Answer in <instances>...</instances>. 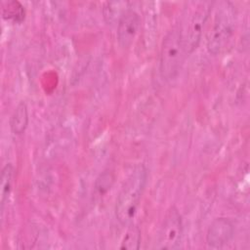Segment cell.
I'll list each match as a JSON object with an SVG mask.
<instances>
[{
  "label": "cell",
  "mask_w": 250,
  "mask_h": 250,
  "mask_svg": "<svg viewBox=\"0 0 250 250\" xmlns=\"http://www.w3.org/2000/svg\"><path fill=\"white\" fill-rule=\"evenodd\" d=\"M146 181V168L143 164H140L125 182L118 194L115 205V217L121 225L128 226L132 224Z\"/></svg>",
  "instance_id": "6da1fadb"
},
{
  "label": "cell",
  "mask_w": 250,
  "mask_h": 250,
  "mask_svg": "<svg viewBox=\"0 0 250 250\" xmlns=\"http://www.w3.org/2000/svg\"><path fill=\"white\" fill-rule=\"evenodd\" d=\"M213 5L214 3L208 1L192 2L186 10L182 23L178 26L188 55L198 47Z\"/></svg>",
  "instance_id": "7a4b0ae2"
},
{
  "label": "cell",
  "mask_w": 250,
  "mask_h": 250,
  "mask_svg": "<svg viewBox=\"0 0 250 250\" xmlns=\"http://www.w3.org/2000/svg\"><path fill=\"white\" fill-rule=\"evenodd\" d=\"M179 26L172 27L164 36L159 53V73L169 81L180 72L187 56Z\"/></svg>",
  "instance_id": "3957f363"
},
{
  "label": "cell",
  "mask_w": 250,
  "mask_h": 250,
  "mask_svg": "<svg viewBox=\"0 0 250 250\" xmlns=\"http://www.w3.org/2000/svg\"><path fill=\"white\" fill-rule=\"evenodd\" d=\"M235 14L231 3L220 2L214 14V19L207 32V50L216 56L227 46L234 31Z\"/></svg>",
  "instance_id": "277c9868"
},
{
  "label": "cell",
  "mask_w": 250,
  "mask_h": 250,
  "mask_svg": "<svg viewBox=\"0 0 250 250\" xmlns=\"http://www.w3.org/2000/svg\"><path fill=\"white\" fill-rule=\"evenodd\" d=\"M183 220L179 210L170 207L163 219L162 225L158 232V240L156 248L158 249H177L183 238Z\"/></svg>",
  "instance_id": "5b68a950"
},
{
  "label": "cell",
  "mask_w": 250,
  "mask_h": 250,
  "mask_svg": "<svg viewBox=\"0 0 250 250\" xmlns=\"http://www.w3.org/2000/svg\"><path fill=\"white\" fill-rule=\"evenodd\" d=\"M140 24V16L135 10L130 8L123 10L117 21V41L122 49H127L132 45Z\"/></svg>",
  "instance_id": "8992f818"
},
{
  "label": "cell",
  "mask_w": 250,
  "mask_h": 250,
  "mask_svg": "<svg viewBox=\"0 0 250 250\" xmlns=\"http://www.w3.org/2000/svg\"><path fill=\"white\" fill-rule=\"evenodd\" d=\"M233 224L227 218L215 219L206 233V243L209 247L220 249L228 244L233 237Z\"/></svg>",
  "instance_id": "52a82bcc"
},
{
  "label": "cell",
  "mask_w": 250,
  "mask_h": 250,
  "mask_svg": "<svg viewBox=\"0 0 250 250\" xmlns=\"http://www.w3.org/2000/svg\"><path fill=\"white\" fill-rule=\"evenodd\" d=\"M28 125V110L24 102H21L15 108L11 119L10 128L15 135H21L24 133Z\"/></svg>",
  "instance_id": "ba28073f"
},
{
  "label": "cell",
  "mask_w": 250,
  "mask_h": 250,
  "mask_svg": "<svg viewBox=\"0 0 250 250\" xmlns=\"http://www.w3.org/2000/svg\"><path fill=\"white\" fill-rule=\"evenodd\" d=\"M14 179V168L11 163H7L1 171L0 178V207L1 212L4 211V207L8 201L10 193L12 191Z\"/></svg>",
  "instance_id": "9c48e42d"
},
{
  "label": "cell",
  "mask_w": 250,
  "mask_h": 250,
  "mask_svg": "<svg viewBox=\"0 0 250 250\" xmlns=\"http://www.w3.org/2000/svg\"><path fill=\"white\" fill-rule=\"evenodd\" d=\"M2 16L5 20L15 22H21L24 20L25 11L19 1H9L3 3Z\"/></svg>",
  "instance_id": "30bf717a"
},
{
  "label": "cell",
  "mask_w": 250,
  "mask_h": 250,
  "mask_svg": "<svg viewBox=\"0 0 250 250\" xmlns=\"http://www.w3.org/2000/svg\"><path fill=\"white\" fill-rule=\"evenodd\" d=\"M141 243V230L139 227L130 224L122 241L120 248L127 250H138Z\"/></svg>",
  "instance_id": "8fae6325"
},
{
  "label": "cell",
  "mask_w": 250,
  "mask_h": 250,
  "mask_svg": "<svg viewBox=\"0 0 250 250\" xmlns=\"http://www.w3.org/2000/svg\"><path fill=\"white\" fill-rule=\"evenodd\" d=\"M112 184H113L112 174L109 172H104L97 178L95 183V188L99 193L104 194L108 189H110Z\"/></svg>",
  "instance_id": "7c38bea8"
}]
</instances>
